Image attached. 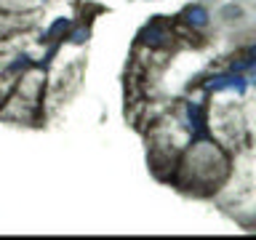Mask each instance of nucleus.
Returning a JSON list of instances; mask_svg holds the SVG:
<instances>
[{"instance_id":"obj_6","label":"nucleus","mask_w":256,"mask_h":240,"mask_svg":"<svg viewBox=\"0 0 256 240\" xmlns=\"http://www.w3.org/2000/svg\"><path fill=\"white\" fill-rule=\"evenodd\" d=\"M30 70H38V62L32 59L30 54H16L11 62L6 64V75H27Z\"/></svg>"},{"instance_id":"obj_2","label":"nucleus","mask_w":256,"mask_h":240,"mask_svg":"<svg viewBox=\"0 0 256 240\" xmlns=\"http://www.w3.org/2000/svg\"><path fill=\"white\" fill-rule=\"evenodd\" d=\"M206 94H222V91H235L238 96H243L248 91V78L240 72H214L211 78L203 83Z\"/></svg>"},{"instance_id":"obj_7","label":"nucleus","mask_w":256,"mask_h":240,"mask_svg":"<svg viewBox=\"0 0 256 240\" xmlns=\"http://www.w3.org/2000/svg\"><path fill=\"white\" fill-rule=\"evenodd\" d=\"M88 38H91V24H78V27H70V32L64 35V43L70 46H86Z\"/></svg>"},{"instance_id":"obj_1","label":"nucleus","mask_w":256,"mask_h":240,"mask_svg":"<svg viewBox=\"0 0 256 240\" xmlns=\"http://www.w3.org/2000/svg\"><path fill=\"white\" fill-rule=\"evenodd\" d=\"M136 38H139V43L147 46L150 51H166V48H171L174 40H176L174 30L168 27L163 19H160V14L152 16V19L139 30V35H136Z\"/></svg>"},{"instance_id":"obj_3","label":"nucleus","mask_w":256,"mask_h":240,"mask_svg":"<svg viewBox=\"0 0 256 240\" xmlns=\"http://www.w3.org/2000/svg\"><path fill=\"white\" fill-rule=\"evenodd\" d=\"M184 118H187V126L192 128V142L208 139V107H206V102L187 99L184 102Z\"/></svg>"},{"instance_id":"obj_9","label":"nucleus","mask_w":256,"mask_h":240,"mask_svg":"<svg viewBox=\"0 0 256 240\" xmlns=\"http://www.w3.org/2000/svg\"><path fill=\"white\" fill-rule=\"evenodd\" d=\"M248 56H251V59H256V43L248 46Z\"/></svg>"},{"instance_id":"obj_8","label":"nucleus","mask_w":256,"mask_h":240,"mask_svg":"<svg viewBox=\"0 0 256 240\" xmlns=\"http://www.w3.org/2000/svg\"><path fill=\"white\" fill-rule=\"evenodd\" d=\"M219 16H222L224 24H240L248 14H246V8L240 6V3H227V6H222Z\"/></svg>"},{"instance_id":"obj_4","label":"nucleus","mask_w":256,"mask_h":240,"mask_svg":"<svg viewBox=\"0 0 256 240\" xmlns=\"http://www.w3.org/2000/svg\"><path fill=\"white\" fill-rule=\"evenodd\" d=\"M179 22L187 30H192V32H206L208 27H211V22H214V14L208 11L203 3H187L179 11Z\"/></svg>"},{"instance_id":"obj_5","label":"nucleus","mask_w":256,"mask_h":240,"mask_svg":"<svg viewBox=\"0 0 256 240\" xmlns=\"http://www.w3.org/2000/svg\"><path fill=\"white\" fill-rule=\"evenodd\" d=\"M72 27V19L70 16H56V19L48 24V30L40 35V43L48 46V43H64V35L70 32Z\"/></svg>"}]
</instances>
